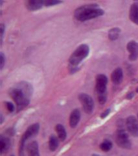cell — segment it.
<instances>
[{
	"instance_id": "cell-1",
	"label": "cell",
	"mask_w": 138,
	"mask_h": 156,
	"mask_svg": "<svg viewBox=\"0 0 138 156\" xmlns=\"http://www.w3.org/2000/svg\"><path fill=\"white\" fill-rule=\"evenodd\" d=\"M33 87L28 82L18 83L10 89L9 93L17 105L18 111H20L29 104L33 94Z\"/></svg>"
},
{
	"instance_id": "cell-2",
	"label": "cell",
	"mask_w": 138,
	"mask_h": 156,
	"mask_svg": "<svg viewBox=\"0 0 138 156\" xmlns=\"http://www.w3.org/2000/svg\"><path fill=\"white\" fill-rule=\"evenodd\" d=\"M103 10L97 4L84 5L78 7L74 12V16L78 21L85 22L99 17L104 14Z\"/></svg>"
},
{
	"instance_id": "cell-3",
	"label": "cell",
	"mask_w": 138,
	"mask_h": 156,
	"mask_svg": "<svg viewBox=\"0 0 138 156\" xmlns=\"http://www.w3.org/2000/svg\"><path fill=\"white\" fill-rule=\"evenodd\" d=\"M90 53V48L86 44H81L73 52L70 56L69 62L71 68L75 69V67L88 57Z\"/></svg>"
},
{
	"instance_id": "cell-4",
	"label": "cell",
	"mask_w": 138,
	"mask_h": 156,
	"mask_svg": "<svg viewBox=\"0 0 138 156\" xmlns=\"http://www.w3.org/2000/svg\"><path fill=\"white\" fill-rule=\"evenodd\" d=\"M39 129H40V125L38 123H36L31 125L26 129V131H25V133H23L20 140V144H19V156H26V155H25L24 148L26 140L36 135L39 132Z\"/></svg>"
},
{
	"instance_id": "cell-5",
	"label": "cell",
	"mask_w": 138,
	"mask_h": 156,
	"mask_svg": "<svg viewBox=\"0 0 138 156\" xmlns=\"http://www.w3.org/2000/svg\"><path fill=\"white\" fill-rule=\"evenodd\" d=\"M116 142L119 147L124 149H129L131 147V142L129 135L124 129H119L116 134Z\"/></svg>"
},
{
	"instance_id": "cell-6",
	"label": "cell",
	"mask_w": 138,
	"mask_h": 156,
	"mask_svg": "<svg viewBox=\"0 0 138 156\" xmlns=\"http://www.w3.org/2000/svg\"><path fill=\"white\" fill-rule=\"evenodd\" d=\"M81 103L82 104L84 110L88 114H91L94 109V102L92 98L86 93H81L78 95Z\"/></svg>"
},
{
	"instance_id": "cell-7",
	"label": "cell",
	"mask_w": 138,
	"mask_h": 156,
	"mask_svg": "<svg viewBox=\"0 0 138 156\" xmlns=\"http://www.w3.org/2000/svg\"><path fill=\"white\" fill-rule=\"evenodd\" d=\"M108 78L104 74H98L96 77V90L98 95L106 94Z\"/></svg>"
},
{
	"instance_id": "cell-8",
	"label": "cell",
	"mask_w": 138,
	"mask_h": 156,
	"mask_svg": "<svg viewBox=\"0 0 138 156\" xmlns=\"http://www.w3.org/2000/svg\"><path fill=\"white\" fill-rule=\"evenodd\" d=\"M128 131L134 136H138V121L134 116H130L126 120Z\"/></svg>"
},
{
	"instance_id": "cell-9",
	"label": "cell",
	"mask_w": 138,
	"mask_h": 156,
	"mask_svg": "<svg viewBox=\"0 0 138 156\" xmlns=\"http://www.w3.org/2000/svg\"><path fill=\"white\" fill-rule=\"evenodd\" d=\"M126 48L129 52V59L130 61H136L138 58V42L132 41L127 44Z\"/></svg>"
},
{
	"instance_id": "cell-10",
	"label": "cell",
	"mask_w": 138,
	"mask_h": 156,
	"mask_svg": "<svg viewBox=\"0 0 138 156\" xmlns=\"http://www.w3.org/2000/svg\"><path fill=\"white\" fill-rule=\"evenodd\" d=\"M26 7L29 11H35L40 9L44 5V1L41 0H29L26 3Z\"/></svg>"
},
{
	"instance_id": "cell-11",
	"label": "cell",
	"mask_w": 138,
	"mask_h": 156,
	"mask_svg": "<svg viewBox=\"0 0 138 156\" xmlns=\"http://www.w3.org/2000/svg\"><path fill=\"white\" fill-rule=\"evenodd\" d=\"M27 156H40L38 144L36 141H32L27 146Z\"/></svg>"
},
{
	"instance_id": "cell-12",
	"label": "cell",
	"mask_w": 138,
	"mask_h": 156,
	"mask_svg": "<svg viewBox=\"0 0 138 156\" xmlns=\"http://www.w3.org/2000/svg\"><path fill=\"white\" fill-rule=\"evenodd\" d=\"M81 119V112L80 111L75 109L73 110L70 115V125L72 128H75Z\"/></svg>"
},
{
	"instance_id": "cell-13",
	"label": "cell",
	"mask_w": 138,
	"mask_h": 156,
	"mask_svg": "<svg viewBox=\"0 0 138 156\" xmlns=\"http://www.w3.org/2000/svg\"><path fill=\"white\" fill-rule=\"evenodd\" d=\"M122 78H123V72L121 68H117L113 71L111 76V79L114 83L116 85L120 84L122 81Z\"/></svg>"
},
{
	"instance_id": "cell-14",
	"label": "cell",
	"mask_w": 138,
	"mask_h": 156,
	"mask_svg": "<svg viewBox=\"0 0 138 156\" xmlns=\"http://www.w3.org/2000/svg\"><path fill=\"white\" fill-rule=\"evenodd\" d=\"M129 17L132 22L138 25V2H134L131 5Z\"/></svg>"
},
{
	"instance_id": "cell-15",
	"label": "cell",
	"mask_w": 138,
	"mask_h": 156,
	"mask_svg": "<svg viewBox=\"0 0 138 156\" xmlns=\"http://www.w3.org/2000/svg\"><path fill=\"white\" fill-rule=\"evenodd\" d=\"M10 147H11V140L7 136H3L2 135L1 137H0V150H1V153L3 154L7 152Z\"/></svg>"
},
{
	"instance_id": "cell-16",
	"label": "cell",
	"mask_w": 138,
	"mask_h": 156,
	"mask_svg": "<svg viewBox=\"0 0 138 156\" xmlns=\"http://www.w3.org/2000/svg\"><path fill=\"white\" fill-rule=\"evenodd\" d=\"M59 145V141L58 138L55 135H51L49 140V148L52 152L55 151Z\"/></svg>"
},
{
	"instance_id": "cell-17",
	"label": "cell",
	"mask_w": 138,
	"mask_h": 156,
	"mask_svg": "<svg viewBox=\"0 0 138 156\" xmlns=\"http://www.w3.org/2000/svg\"><path fill=\"white\" fill-rule=\"evenodd\" d=\"M56 131L58 134V138L61 140L64 141L66 138V131L65 129V128L62 124H57L56 126Z\"/></svg>"
},
{
	"instance_id": "cell-18",
	"label": "cell",
	"mask_w": 138,
	"mask_h": 156,
	"mask_svg": "<svg viewBox=\"0 0 138 156\" xmlns=\"http://www.w3.org/2000/svg\"><path fill=\"white\" fill-rule=\"evenodd\" d=\"M121 33V29L119 28L115 27L111 29L108 32V38H110V41H116L119 38V34Z\"/></svg>"
},
{
	"instance_id": "cell-19",
	"label": "cell",
	"mask_w": 138,
	"mask_h": 156,
	"mask_svg": "<svg viewBox=\"0 0 138 156\" xmlns=\"http://www.w3.org/2000/svg\"><path fill=\"white\" fill-rule=\"evenodd\" d=\"M112 148V143L111 141L105 140L100 145V148L104 152H108Z\"/></svg>"
},
{
	"instance_id": "cell-20",
	"label": "cell",
	"mask_w": 138,
	"mask_h": 156,
	"mask_svg": "<svg viewBox=\"0 0 138 156\" xmlns=\"http://www.w3.org/2000/svg\"><path fill=\"white\" fill-rule=\"evenodd\" d=\"M63 3L61 1H58V0H47V1H44V6L46 7H51L55 6L57 5Z\"/></svg>"
},
{
	"instance_id": "cell-21",
	"label": "cell",
	"mask_w": 138,
	"mask_h": 156,
	"mask_svg": "<svg viewBox=\"0 0 138 156\" xmlns=\"http://www.w3.org/2000/svg\"><path fill=\"white\" fill-rule=\"evenodd\" d=\"M98 101L100 103V104H101V105L104 104L106 101V94H98Z\"/></svg>"
},
{
	"instance_id": "cell-22",
	"label": "cell",
	"mask_w": 138,
	"mask_h": 156,
	"mask_svg": "<svg viewBox=\"0 0 138 156\" xmlns=\"http://www.w3.org/2000/svg\"><path fill=\"white\" fill-rule=\"evenodd\" d=\"M5 64V57L3 53L1 52L0 53V67H1V69L3 68Z\"/></svg>"
},
{
	"instance_id": "cell-23",
	"label": "cell",
	"mask_w": 138,
	"mask_h": 156,
	"mask_svg": "<svg viewBox=\"0 0 138 156\" xmlns=\"http://www.w3.org/2000/svg\"><path fill=\"white\" fill-rule=\"evenodd\" d=\"M5 105H6L7 110L9 112H11V113H12V112L14 111V110H15V107H14V105L12 103H11V102H9V101L5 102Z\"/></svg>"
},
{
	"instance_id": "cell-24",
	"label": "cell",
	"mask_w": 138,
	"mask_h": 156,
	"mask_svg": "<svg viewBox=\"0 0 138 156\" xmlns=\"http://www.w3.org/2000/svg\"><path fill=\"white\" fill-rule=\"evenodd\" d=\"M110 109H106L104 113H102V114H101V117L102 119H105V118H106V117L110 114Z\"/></svg>"
},
{
	"instance_id": "cell-25",
	"label": "cell",
	"mask_w": 138,
	"mask_h": 156,
	"mask_svg": "<svg viewBox=\"0 0 138 156\" xmlns=\"http://www.w3.org/2000/svg\"><path fill=\"white\" fill-rule=\"evenodd\" d=\"M1 41L2 42L3 41V34H4V31H5V26L3 24H1Z\"/></svg>"
},
{
	"instance_id": "cell-26",
	"label": "cell",
	"mask_w": 138,
	"mask_h": 156,
	"mask_svg": "<svg viewBox=\"0 0 138 156\" xmlns=\"http://www.w3.org/2000/svg\"><path fill=\"white\" fill-rule=\"evenodd\" d=\"M133 96H134V94L130 93V94H129V95H128V98H129V99H131Z\"/></svg>"
},
{
	"instance_id": "cell-27",
	"label": "cell",
	"mask_w": 138,
	"mask_h": 156,
	"mask_svg": "<svg viewBox=\"0 0 138 156\" xmlns=\"http://www.w3.org/2000/svg\"><path fill=\"white\" fill-rule=\"evenodd\" d=\"M3 116L1 115V124L3 123Z\"/></svg>"
},
{
	"instance_id": "cell-28",
	"label": "cell",
	"mask_w": 138,
	"mask_h": 156,
	"mask_svg": "<svg viewBox=\"0 0 138 156\" xmlns=\"http://www.w3.org/2000/svg\"><path fill=\"white\" fill-rule=\"evenodd\" d=\"M11 156H14V155H11Z\"/></svg>"
},
{
	"instance_id": "cell-29",
	"label": "cell",
	"mask_w": 138,
	"mask_h": 156,
	"mask_svg": "<svg viewBox=\"0 0 138 156\" xmlns=\"http://www.w3.org/2000/svg\"></svg>"
}]
</instances>
